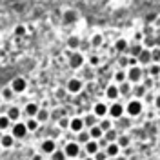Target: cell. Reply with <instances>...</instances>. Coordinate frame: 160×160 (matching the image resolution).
I'll return each mask as SVG.
<instances>
[{
    "label": "cell",
    "instance_id": "cell-18",
    "mask_svg": "<svg viewBox=\"0 0 160 160\" xmlns=\"http://www.w3.org/2000/svg\"><path fill=\"white\" fill-rule=\"evenodd\" d=\"M120 148L118 144L115 142V144H108V148H106V155H108V158H115V157H118L120 155Z\"/></svg>",
    "mask_w": 160,
    "mask_h": 160
},
{
    "label": "cell",
    "instance_id": "cell-3",
    "mask_svg": "<svg viewBox=\"0 0 160 160\" xmlns=\"http://www.w3.org/2000/svg\"><path fill=\"white\" fill-rule=\"evenodd\" d=\"M126 115V104H120V102H115V104H111L109 106V117L113 122L115 120H118V118H122Z\"/></svg>",
    "mask_w": 160,
    "mask_h": 160
},
{
    "label": "cell",
    "instance_id": "cell-39",
    "mask_svg": "<svg viewBox=\"0 0 160 160\" xmlns=\"http://www.w3.org/2000/svg\"><path fill=\"white\" fill-rule=\"evenodd\" d=\"M78 44H80L78 37H69V38H68V48H69V49H77Z\"/></svg>",
    "mask_w": 160,
    "mask_h": 160
},
{
    "label": "cell",
    "instance_id": "cell-38",
    "mask_svg": "<svg viewBox=\"0 0 160 160\" xmlns=\"http://www.w3.org/2000/svg\"><path fill=\"white\" fill-rule=\"evenodd\" d=\"M151 60H153V64H160V48L151 49Z\"/></svg>",
    "mask_w": 160,
    "mask_h": 160
},
{
    "label": "cell",
    "instance_id": "cell-51",
    "mask_svg": "<svg viewBox=\"0 0 160 160\" xmlns=\"http://www.w3.org/2000/svg\"><path fill=\"white\" fill-rule=\"evenodd\" d=\"M86 160H95V158H93V157H88V158H86Z\"/></svg>",
    "mask_w": 160,
    "mask_h": 160
},
{
    "label": "cell",
    "instance_id": "cell-14",
    "mask_svg": "<svg viewBox=\"0 0 160 160\" xmlns=\"http://www.w3.org/2000/svg\"><path fill=\"white\" fill-rule=\"evenodd\" d=\"M138 66H148L149 68L151 64H153V60H151V51L149 49H144L142 53L138 55Z\"/></svg>",
    "mask_w": 160,
    "mask_h": 160
},
{
    "label": "cell",
    "instance_id": "cell-15",
    "mask_svg": "<svg viewBox=\"0 0 160 160\" xmlns=\"http://www.w3.org/2000/svg\"><path fill=\"white\" fill-rule=\"evenodd\" d=\"M13 144H15V137L9 135V133H2V137H0V146H2V149H4V148H13Z\"/></svg>",
    "mask_w": 160,
    "mask_h": 160
},
{
    "label": "cell",
    "instance_id": "cell-47",
    "mask_svg": "<svg viewBox=\"0 0 160 160\" xmlns=\"http://www.w3.org/2000/svg\"><path fill=\"white\" fill-rule=\"evenodd\" d=\"M31 160H44V157H42V153H37V155L31 157Z\"/></svg>",
    "mask_w": 160,
    "mask_h": 160
},
{
    "label": "cell",
    "instance_id": "cell-27",
    "mask_svg": "<svg viewBox=\"0 0 160 160\" xmlns=\"http://www.w3.org/2000/svg\"><path fill=\"white\" fill-rule=\"evenodd\" d=\"M113 126H115V122H113L111 118H102L98 122V128L104 131V133H108L109 129H113Z\"/></svg>",
    "mask_w": 160,
    "mask_h": 160
},
{
    "label": "cell",
    "instance_id": "cell-26",
    "mask_svg": "<svg viewBox=\"0 0 160 160\" xmlns=\"http://www.w3.org/2000/svg\"><path fill=\"white\" fill-rule=\"evenodd\" d=\"M89 137H91V140H97V142H98V140L104 138V131L100 129L98 126H95V128L89 129Z\"/></svg>",
    "mask_w": 160,
    "mask_h": 160
},
{
    "label": "cell",
    "instance_id": "cell-50",
    "mask_svg": "<svg viewBox=\"0 0 160 160\" xmlns=\"http://www.w3.org/2000/svg\"><path fill=\"white\" fill-rule=\"evenodd\" d=\"M117 160H128L126 157H117Z\"/></svg>",
    "mask_w": 160,
    "mask_h": 160
},
{
    "label": "cell",
    "instance_id": "cell-5",
    "mask_svg": "<svg viewBox=\"0 0 160 160\" xmlns=\"http://www.w3.org/2000/svg\"><path fill=\"white\" fill-rule=\"evenodd\" d=\"M93 115H95L98 120L108 118V115H109V106L104 104V102H97V104L93 106Z\"/></svg>",
    "mask_w": 160,
    "mask_h": 160
},
{
    "label": "cell",
    "instance_id": "cell-52",
    "mask_svg": "<svg viewBox=\"0 0 160 160\" xmlns=\"http://www.w3.org/2000/svg\"><path fill=\"white\" fill-rule=\"evenodd\" d=\"M0 106H2V97H0Z\"/></svg>",
    "mask_w": 160,
    "mask_h": 160
},
{
    "label": "cell",
    "instance_id": "cell-22",
    "mask_svg": "<svg viewBox=\"0 0 160 160\" xmlns=\"http://www.w3.org/2000/svg\"><path fill=\"white\" fill-rule=\"evenodd\" d=\"M115 49L118 51V53H128L129 51V42L126 38H118L115 42Z\"/></svg>",
    "mask_w": 160,
    "mask_h": 160
},
{
    "label": "cell",
    "instance_id": "cell-24",
    "mask_svg": "<svg viewBox=\"0 0 160 160\" xmlns=\"http://www.w3.org/2000/svg\"><path fill=\"white\" fill-rule=\"evenodd\" d=\"M77 18H78V13L75 9H68L64 13V22L66 24H73V22H77Z\"/></svg>",
    "mask_w": 160,
    "mask_h": 160
},
{
    "label": "cell",
    "instance_id": "cell-7",
    "mask_svg": "<svg viewBox=\"0 0 160 160\" xmlns=\"http://www.w3.org/2000/svg\"><path fill=\"white\" fill-rule=\"evenodd\" d=\"M84 57H82V53H78V51H75L73 55L69 57V68L71 69H80L82 66H84Z\"/></svg>",
    "mask_w": 160,
    "mask_h": 160
},
{
    "label": "cell",
    "instance_id": "cell-43",
    "mask_svg": "<svg viewBox=\"0 0 160 160\" xmlns=\"http://www.w3.org/2000/svg\"><path fill=\"white\" fill-rule=\"evenodd\" d=\"M15 35L24 37V35H26V28H24V26H17V28H15Z\"/></svg>",
    "mask_w": 160,
    "mask_h": 160
},
{
    "label": "cell",
    "instance_id": "cell-6",
    "mask_svg": "<svg viewBox=\"0 0 160 160\" xmlns=\"http://www.w3.org/2000/svg\"><path fill=\"white\" fill-rule=\"evenodd\" d=\"M28 133H29V131L26 128V122H17V124H13V128H11V135H13L15 138H24Z\"/></svg>",
    "mask_w": 160,
    "mask_h": 160
},
{
    "label": "cell",
    "instance_id": "cell-2",
    "mask_svg": "<svg viewBox=\"0 0 160 160\" xmlns=\"http://www.w3.org/2000/svg\"><path fill=\"white\" fill-rule=\"evenodd\" d=\"M126 73H128V82H129L131 86L140 84V80L144 78V71H142L140 66H137V68H129V69H126Z\"/></svg>",
    "mask_w": 160,
    "mask_h": 160
},
{
    "label": "cell",
    "instance_id": "cell-23",
    "mask_svg": "<svg viewBox=\"0 0 160 160\" xmlns=\"http://www.w3.org/2000/svg\"><path fill=\"white\" fill-rule=\"evenodd\" d=\"M82 118H84V126H86V128H89V129H91V128H95V126H98V122H100L93 113H91V115H86V117H82Z\"/></svg>",
    "mask_w": 160,
    "mask_h": 160
},
{
    "label": "cell",
    "instance_id": "cell-28",
    "mask_svg": "<svg viewBox=\"0 0 160 160\" xmlns=\"http://www.w3.org/2000/svg\"><path fill=\"white\" fill-rule=\"evenodd\" d=\"M89 140H91L89 131H82V133H78V135H77V142H78L82 148H84V146H86V144H88Z\"/></svg>",
    "mask_w": 160,
    "mask_h": 160
},
{
    "label": "cell",
    "instance_id": "cell-34",
    "mask_svg": "<svg viewBox=\"0 0 160 160\" xmlns=\"http://www.w3.org/2000/svg\"><path fill=\"white\" fill-rule=\"evenodd\" d=\"M104 44V37L100 35V33H95L93 37H91V46H95V48H98Z\"/></svg>",
    "mask_w": 160,
    "mask_h": 160
},
{
    "label": "cell",
    "instance_id": "cell-46",
    "mask_svg": "<svg viewBox=\"0 0 160 160\" xmlns=\"http://www.w3.org/2000/svg\"><path fill=\"white\" fill-rule=\"evenodd\" d=\"M144 88L149 91L151 88H153V80H151V78H146V80H144Z\"/></svg>",
    "mask_w": 160,
    "mask_h": 160
},
{
    "label": "cell",
    "instance_id": "cell-45",
    "mask_svg": "<svg viewBox=\"0 0 160 160\" xmlns=\"http://www.w3.org/2000/svg\"><path fill=\"white\" fill-rule=\"evenodd\" d=\"M69 120L71 118H60V128L62 129H69Z\"/></svg>",
    "mask_w": 160,
    "mask_h": 160
},
{
    "label": "cell",
    "instance_id": "cell-49",
    "mask_svg": "<svg viewBox=\"0 0 160 160\" xmlns=\"http://www.w3.org/2000/svg\"><path fill=\"white\" fill-rule=\"evenodd\" d=\"M144 98L148 100V102H153V104H155V97H153V95H149V93H148V95H146Z\"/></svg>",
    "mask_w": 160,
    "mask_h": 160
},
{
    "label": "cell",
    "instance_id": "cell-31",
    "mask_svg": "<svg viewBox=\"0 0 160 160\" xmlns=\"http://www.w3.org/2000/svg\"><path fill=\"white\" fill-rule=\"evenodd\" d=\"M115 124H117V128H118V129H128V128L131 126V120L126 118V117H122V118L115 120Z\"/></svg>",
    "mask_w": 160,
    "mask_h": 160
},
{
    "label": "cell",
    "instance_id": "cell-16",
    "mask_svg": "<svg viewBox=\"0 0 160 160\" xmlns=\"http://www.w3.org/2000/svg\"><path fill=\"white\" fill-rule=\"evenodd\" d=\"M148 95V89L142 86V84H137V86H133V98L137 100H142L144 97Z\"/></svg>",
    "mask_w": 160,
    "mask_h": 160
},
{
    "label": "cell",
    "instance_id": "cell-20",
    "mask_svg": "<svg viewBox=\"0 0 160 160\" xmlns=\"http://www.w3.org/2000/svg\"><path fill=\"white\" fill-rule=\"evenodd\" d=\"M118 135H120V131L113 128V129H109L108 133H104V138H106L108 144H115V142L118 140Z\"/></svg>",
    "mask_w": 160,
    "mask_h": 160
},
{
    "label": "cell",
    "instance_id": "cell-53",
    "mask_svg": "<svg viewBox=\"0 0 160 160\" xmlns=\"http://www.w3.org/2000/svg\"><path fill=\"white\" fill-rule=\"evenodd\" d=\"M0 153H2V146H0Z\"/></svg>",
    "mask_w": 160,
    "mask_h": 160
},
{
    "label": "cell",
    "instance_id": "cell-17",
    "mask_svg": "<svg viewBox=\"0 0 160 160\" xmlns=\"http://www.w3.org/2000/svg\"><path fill=\"white\" fill-rule=\"evenodd\" d=\"M38 111H40V106H38V104H35V102L26 104V115H28L29 118H35V117L38 115Z\"/></svg>",
    "mask_w": 160,
    "mask_h": 160
},
{
    "label": "cell",
    "instance_id": "cell-21",
    "mask_svg": "<svg viewBox=\"0 0 160 160\" xmlns=\"http://www.w3.org/2000/svg\"><path fill=\"white\" fill-rule=\"evenodd\" d=\"M6 117L11 120V122H18V118H20V109L17 108V106H11L9 109H8V113H6Z\"/></svg>",
    "mask_w": 160,
    "mask_h": 160
},
{
    "label": "cell",
    "instance_id": "cell-11",
    "mask_svg": "<svg viewBox=\"0 0 160 160\" xmlns=\"http://www.w3.org/2000/svg\"><path fill=\"white\" fill-rule=\"evenodd\" d=\"M28 88V82L22 78V77H17V78L11 82V89L15 91V93H24Z\"/></svg>",
    "mask_w": 160,
    "mask_h": 160
},
{
    "label": "cell",
    "instance_id": "cell-10",
    "mask_svg": "<svg viewBox=\"0 0 160 160\" xmlns=\"http://www.w3.org/2000/svg\"><path fill=\"white\" fill-rule=\"evenodd\" d=\"M106 97H108V100H111V102H117L118 97H120L118 86H117V84H109V86L106 88Z\"/></svg>",
    "mask_w": 160,
    "mask_h": 160
},
{
    "label": "cell",
    "instance_id": "cell-12",
    "mask_svg": "<svg viewBox=\"0 0 160 160\" xmlns=\"http://www.w3.org/2000/svg\"><path fill=\"white\" fill-rule=\"evenodd\" d=\"M66 89L69 91L71 95L80 93V91H82V80L80 78H71L69 82H68V88H66Z\"/></svg>",
    "mask_w": 160,
    "mask_h": 160
},
{
    "label": "cell",
    "instance_id": "cell-48",
    "mask_svg": "<svg viewBox=\"0 0 160 160\" xmlns=\"http://www.w3.org/2000/svg\"><path fill=\"white\" fill-rule=\"evenodd\" d=\"M155 108H157V109H160V95H157V97H155Z\"/></svg>",
    "mask_w": 160,
    "mask_h": 160
},
{
    "label": "cell",
    "instance_id": "cell-8",
    "mask_svg": "<svg viewBox=\"0 0 160 160\" xmlns=\"http://www.w3.org/2000/svg\"><path fill=\"white\" fill-rule=\"evenodd\" d=\"M55 151H57V144H55V140L48 138V140H44V142L40 144V153H42V155H53Z\"/></svg>",
    "mask_w": 160,
    "mask_h": 160
},
{
    "label": "cell",
    "instance_id": "cell-32",
    "mask_svg": "<svg viewBox=\"0 0 160 160\" xmlns=\"http://www.w3.org/2000/svg\"><path fill=\"white\" fill-rule=\"evenodd\" d=\"M35 118L38 120V124H44V122H48V118H49V111H48V109H42V108H40L38 115H37Z\"/></svg>",
    "mask_w": 160,
    "mask_h": 160
},
{
    "label": "cell",
    "instance_id": "cell-13",
    "mask_svg": "<svg viewBox=\"0 0 160 160\" xmlns=\"http://www.w3.org/2000/svg\"><path fill=\"white\" fill-rule=\"evenodd\" d=\"M84 151L88 153V157H95V155H97L98 151H102V149H100V146H98L97 140H89V142L84 146Z\"/></svg>",
    "mask_w": 160,
    "mask_h": 160
},
{
    "label": "cell",
    "instance_id": "cell-54",
    "mask_svg": "<svg viewBox=\"0 0 160 160\" xmlns=\"http://www.w3.org/2000/svg\"><path fill=\"white\" fill-rule=\"evenodd\" d=\"M75 160H78V158H75Z\"/></svg>",
    "mask_w": 160,
    "mask_h": 160
},
{
    "label": "cell",
    "instance_id": "cell-35",
    "mask_svg": "<svg viewBox=\"0 0 160 160\" xmlns=\"http://www.w3.org/2000/svg\"><path fill=\"white\" fill-rule=\"evenodd\" d=\"M26 128H28V131H37L38 129V120L37 118H28L26 120Z\"/></svg>",
    "mask_w": 160,
    "mask_h": 160
},
{
    "label": "cell",
    "instance_id": "cell-29",
    "mask_svg": "<svg viewBox=\"0 0 160 160\" xmlns=\"http://www.w3.org/2000/svg\"><path fill=\"white\" fill-rule=\"evenodd\" d=\"M115 82H117V86L124 84V82H128V73H126L124 69H118L117 73H115Z\"/></svg>",
    "mask_w": 160,
    "mask_h": 160
},
{
    "label": "cell",
    "instance_id": "cell-41",
    "mask_svg": "<svg viewBox=\"0 0 160 160\" xmlns=\"http://www.w3.org/2000/svg\"><path fill=\"white\" fill-rule=\"evenodd\" d=\"M89 64L93 66V68L100 66V57H98V55H91V57H89Z\"/></svg>",
    "mask_w": 160,
    "mask_h": 160
},
{
    "label": "cell",
    "instance_id": "cell-19",
    "mask_svg": "<svg viewBox=\"0 0 160 160\" xmlns=\"http://www.w3.org/2000/svg\"><path fill=\"white\" fill-rule=\"evenodd\" d=\"M144 51V46L142 44H138V42H133V46H129V57L131 58H138V55Z\"/></svg>",
    "mask_w": 160,
    "mask_h": 160
},
{
    "label": "cell",
    "instance_id": "cell-44",
    "mask_svg": "<svg viewBox=\"0 0 160 160\" xmlns=\"http://www.w3.org/2000/svg\"><path fill=\"white\" fill-rule=\"evenodd\" d=\"M93 158H95V160H108V155H106V151H98Z\"/></svg>",
    "mask_w": 160,
    "mask_h": 160
},
{
    "label": "cell",
    "instance_id": "cell-37",
    "mask_svg": "<svg viewBox=\"0 0 160 160\" xmlns=\"http://www.w3.org/2000/svg\"><path fill=\"white\" fill-rule=\"evenodd\" d=\"M148 73H149L151 77H158L160 75V64H151L149 68H148Z\"/></svg>",
    "mask_w": 160,
    "mask_h": 160
},
{
    "label": "cell",
    "instance_id": "cell-40",
    "mask_svg": "<svg viewBox=\"0 0 160 160\" xmlns=\"http://www.w3.org/2000/svg\"><path fill=\"white\" fill-rule=\"evenodd\" d=\"M68 157H66V153H64V149H57L53 155H51V160H66Z\"/></svg>",
    "mask_w": 160,
    "mask_h": 160
},
{
    "label": "cell",
    "instance_id": "cell-4",
    "mask_svg": "<svg viewBox=\"0 0 160 160\" xmlns=\"http://www.w3.org/2000/svg\"><path fill=\"white\" fill-rule=\"evenodd\" d=\"M80 151H82V146H80L78 142L75 140V142H69V144H66V148H64V153H66V157L71 160L78 158Z\"/></svg>",
    "mask_w": 160,
    "mask_h": 160
},
{
    "label": "cell",
    "instance_id": "cell-36",
    "mask_svg": "<svg viewBox=\"0 0 160 160\" xmlns=\"http://www.w3.org/2000/svg\"><path fill=\"white\" fill-rule=\"evenodd\" d=\"M13 95H15V91L11 89V86H9V88H4V89H2V95H0V97H2V100H11Z\"/></svg>",
    "mask_w": 160,
    "mask_h": 160
},
{
    "label": "cell",
    "instance_id": "cell-30",
    "mask_svg": "<svg viewBox=\"0 0 160 160\" xmlns=\"http://www.w3.org/2000/svg\"><path fill=\"white\" fill-rule=\"evenodd\" d=\"M118 91H120V97H122V95H131V93H133V86H131L129 82H124V84L118 86Z\"/></svg>",
    "mask_w": 160,
    "mask_h": 160
},
{
    "label": "cell",
    "instance_id": "cell-25",
    "mask_svg": "<svg viewBox=\"0 0 160 160\" xmlns=\"http://www.w3.org/2000/svg\"><path fill=\"white\" fill-rule=\"evenodd\" d=\"M117 144H118L120 149H124V148H129L131 138L126 135V133H120V135H118V140H117Z\"/></svg>",
    "mask_w": 160,
    "mask_h": 160
},
{
    "label": "cell",
    "instance_id": "cell-1",
    "mask_svg": "<svg viewBox=\"0 0 160 160\" xmlns=\"http://www.w3.org/2000/svg\"><path fill=\"white\" fill-rule=\"evenodd\" d=\"M142 111H144V104H142V100H137V98H131L128 104H126V115L133 118V117H138L142 115Z\"/></svg>",
    "mask_w": 160,
    "mask_h": 160
},
{
    "label": "cell",
    "instance_id": "cell-33",
    "mask_svg": "<svg viewBox=\"0 0 160 160\" xmlns=\"http://www.w3.org/2000/svg\"><path fill=\"white\" fill-rule=\"evenodd\" d=\"M11 124H13V122H11V120L8 118L6 115H0V131L9 129V128H11Z\"/></svg>",
    "mask_w": 160,
    "mask_h": 160
},
{
    "label": "cell",
    "instance_id": "cell-9",
    "mask_svg": "<svg viewBox=\"0 0 160 160\" xmlns=\"http://www.w3.org/2000/svg\"><path fill=\"white\" fill-rule=\"evenodd\" d=\"M84 128H86V126H84V118H82V117H75V118L69 120V129L73 131V133L78 135V133L84 131Z\"/></svg>",
    "mask_w": 160,
    "mask_h": 160
},
{
    "label": "cell",
    "instance_id": "cell-42",
    "mask_svg": "<svg viewBox=\"0 0 160 160\" xmlns=\"http://www.w3.org/2000/svg\"><path fill=\"white\" fill-rule=\"evenodd\" d=\"M120 68H129V57H122V58L118 60Z\"/></svg>",
    "mask_w": 160,
    "mask_h": 160
}]
</instances>
